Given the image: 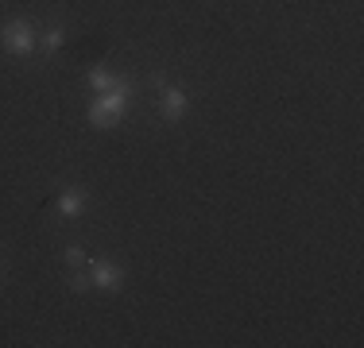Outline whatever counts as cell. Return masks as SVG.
I'll return each instance as SVG.
<instances>
[{"label": "cell", "mask_w": 364, "mask_h": 348, "mask_svg": "<svg viewBox=\"0 0 364 348\" xmlns=\"http://www.w3.org/2000/svg\"><path fill=\"white\" fill-rule=\"evenodd\" d=\"M186 109H190L186 89H175V85H163V116H167V120H178V116H186Z\"/></svg>", "instance_id": "277c9868"}, {"label": "cell", "mask_w": 364, "mask_h": 348, "mask_svg": "<svg viewBox=\"0 0 364 348\" xmlns=\"http://www.w3.org/2000/svg\"><path fill=\"white\" fill-rule=\"evenodd\" d=\"M90 283L97 286V290H120V286H124V271H120L117 263H109V259H93Z\"/></svg>", "instance_id": "3957f363"}, {"label": "cell", "mask_w": 364, "mask_h": 348, "mask_svg": "<svg viewBox=\"0 0 364 348\" xmlns=\"http://www.w3.org/2000/svg\"><path fill=\"white\" fill-rule=\"evenodd\" d=\"M0 43H4L8 55H31L36 43H39V35H36V28H31L28 20H12V23L0 28Z\"/></svg>", "instance_id": "7a4b0ae2"}, {"label": "cell", "mask_w": 364, "mask_h": 348, "mask_svg": "<svg viewBox=\"0 0 364 348\" xmlns=\"http://www.w3.org/2000/svg\"><path fill=\"white\" fill-rule=\"evenodd\" d=\"M128 109H132V85H128V82H117L109 93H101V97L90 104V124H93V128H112Z\"/></svg>", "instance_id": "6da1fadb"}, {"label": "cell", "mask_w": 364, "mask_h": 348, "mask_svg": "<svg viewBox=\"0 0 364 348\" xmlns=\"http://www.w3.org/2000/svg\"><path fill=\"white\" fill-rule=\"evenodd\" d=\"M117 82H120V77L105 74V70H90V89H93V93H109Z\"/></svg>", "instance_id": "8992f818"}, {"label": "cell", "mask_w": 364, "mask_h": 348, "mask_svg": "<svg viewBox=\"0 0 364 348\" xmlns=\"http://www.w3.org/2000/svg\"><path fill=\"white\" fill-rule=\"evenodd\" d=\"M63 39H66V31H63V28H47V35H43V47H47L50 55H55V50L63 47Z\"/></svg>", "instance_id": "52a82bcc"}, {"label": "cell", "mask_w": 364, "mask_h": 348, "mask_svg": "<svg viewBox=\"0 0 364 348\" xmlns=\"http://www.w3.org/2000/svg\"><path fill=\"white\" fill-rule=\"evenodd\" d=\"M66 263H70V267L85 263V251H82V248H66Z\"/></svg>", "instance_id": "9c48e42d"}, {"label": "cell", "mask_w": 364, "mask_h": 348, "mask_svg": "<svg viewBox=\"0 0 364 348\" xmlns=\"http://www.w3.org/2000/svg\"><path fill=\"white\" fill-rule=\"evenodd\" d=\"M82 205H85L82 190H63V194H58V213H63V217H77V213H82Z\"/></svg>", "instance_id": "5b68a950"}, {"label": "cell", "mask_w": 364, "mask_h": 348, "mask_svg": "<svg viewBox=\"0 0 364 348\" xmlns=\"http://www.w3.org/2000/svg\"><path fill=\"white\" fill-rule=\"evenodd\" d=\"M70 286H74V290H90V286H93V283H90V275H82V271H74V275H70Z\"/></svg>", "instance_id": "ba28073f"}]
</instances>
